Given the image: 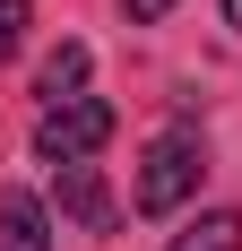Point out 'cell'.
<instances>
[{"mask_svg":"<svg viewBox=\"0 0 242 251\" xmlns=\"http://www.w3.org/2000/svg\"><path fill=\"white\" fill-rule=\"evenodd\" d=\"M199 174H208V148H199V130H156L147 139V165H139V208L147 217H173V208L199 191Z\"/></svg>","mask_w":242,"mask_h":251,"instance_id":"6da1fadb","label":"cell"},{"mask_svg":"<svg viewBox=\"0 0 242 251\" xmlns=\"http://www.w3.org/2000/svg\"><path fill=\"white\" fill-rule=\"evenodd\" d=\"M104 139H113V104H104V96L44 104V122H35V156H44V165H87Z\"/></svg>","mask_w":242,"mask_h":251,"instance_id":"7a4b0ae2","label":"cell"},{"mask_svg":"<svg viewBox=\"0 0 242 251\" xmlns=\"http://www.w3.org/2000/svg\"><path fill=\"white\" fill-rule=\"evenodd\" d=\"M61 174V208H70L87 234H113V191H104V174L96 165H52Z\"/></svg>","mask_w":242,"mask_h":251,"instance_id":"3957f363","label":"cell"},{"mask_svg":"<svg viewBox=\"0 0 242 251\" xmlns=\"http://www.w3.org/2000/svg\"><path fill=\"white\" fill-rule=\"evenodd\" d=\"M0 251H52L44 200H26V191H9V200H0Z\"/></svg>","mask_w":242,"mask_h":251,"instance_id":"277c9868","label":"cell"},{"mask_svg":"<svg viewBox=\"0 0 242 251\" xmlns=\"http://www.w3.org/2000/svg\"><path fill=\"white\" fill-rule=\"evenodd\" d=\"M173 251H242V208H208L173 234Z\"/></svg>","mask_w":242,"mask_h":251,"instance_id":"5b68a950","label":"cell"},{"mask_svg":"<svg viewBox=\"0 0 242 251\" xmlns=\"http://www.w3.org/2000/svg\"><path fill=\"white\" fill-rule=\"evenodd\" d=\"M70 96H87V44H61L44 61V104H70Z\"/></svg>","mask_w":242,"mask_h":251,"instance_id":"8992f818","label":"cell"},{"mask_svg":"<svg viewBox=\"0 0 242 251\" xmlns=\"http://www.w3.org/2000/svg\"><path fill=\"white\" fill-rule=\"evenodd\" d=\"M26 26H35V9H26V0H0V61L26 44Z\"/></svg>","mask_w":242,"mask_h":251,"instance_id":"52a82bcc","label":"cell"},{"mask_svg":"<svg viewBox=\"0 0 242 251\" xmlns=\"http://www.w3.org/2000/svg\"><path fill=\"white\" fill-rule=\"evenodd\" d=\"M121 9H130V18H139V26H156V18H165V9H173V0H121Z\"/></svg>","mask_w":242,"mask_h":251,"instance_id":"ba28073f","label":"cell"},{"mask_svg":"<svg viewBox=\"0 0 242 251\" xmlns=\"http://www.w3.org/2000/svg\"><path fill=\"white\" fill-rule=\"evenodd\" d=\"M225 18H234V26H242V0H225Z\"/></svg>","mask_w":242,"mask_h":251,"instance_id":"9c48e42d","label":"cell"}]
</instances>
